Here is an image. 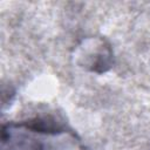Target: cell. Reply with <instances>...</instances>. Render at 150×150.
Returning a JSON list of instances; mask_svg holds the SVG:
<instances>
[{
	"label": "cell",
	"mask_w": 150,
	"mask_h": 150,
	"mask_svg": "<svg viewBox=\"0 0 150 150\" xmlns=\"http://www.w3.org/2000/svg\"><path fill=\"white\" fill-rule=\"evenodd\" d=\"M1 150H83V145L73 131L36 120L4 125Z\"/></svg>",
	"instance_id": "6da1fadb"
}]
</instances>
